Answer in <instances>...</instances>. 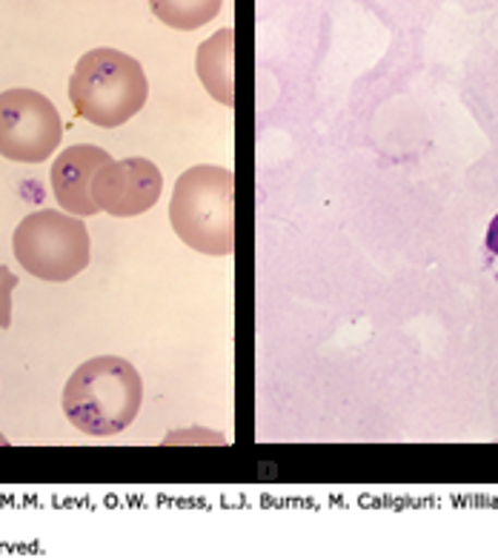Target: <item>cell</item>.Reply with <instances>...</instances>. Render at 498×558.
Masks as SVG:
<instances>
[{"mask_svg":"<svg viewBox=\"0 0 498 558\" xmlns=\"http://www.w3.org/2000/svg\"><path fill=\"white\" fill-rule=\"evenodd\" d=\"M144 381L138 369L118 355H98L72 373L63 390V413L81 433L118 436L141 413Z\"/></svg>","mask_w":498,"mask_h":558,"instance_id":"obj_1","label":"cell"},{"mask_svg":"<svg viewBox=\"0 0 498 558\" xmlns=\"http://www.w3.org/2000/svg\"><path fill=\"white\" fill-rule=\"evenodd\" d=\"M169 221L195 253H235V172L209 163L186 169L169 201Z\"/></svg>","mask_w":498,"mask_h":558,"instance_id":"obj_2","label":"cell"},{"mask_svg":"<svg viewBox=\"0 0 498 558\" xmlns=\"http://www.w3.org/2000/svg\"><path fill=\"white\" fill-rule=\"evenodd\" d=\"M149 84L144 66L118 49H93L70 77V100L84 121L116 130L144 109Z\"/></svg>","mask_w":498,"mask_h":558,"instance_id":"obj_3","label":"cell"},{"mask_svg":"<svg viewBox=\"0 0 498 558\" xmlns=\"http://www.w3.org/2000/svg\"><path fill=\"white\" fill-rule=\"evenodd\" d=\"M12 250L29 276L49 283L72 281L93 260V241L84 221L58 209L26 215L12 235Z\"/></svg>","mask_w":498,"mask_h":558,"instance_id":"obj_4","label":"cell"},{"mask_svg":"<svg viewBox=\"0 0 498 558\" xmlns=\"http://www.w3.org/2000/svg\"><path fill=\"white\" fill-rule=\"evenodd\" d=\"M63 135L58 109L35 89L0 93V155L15 163H40L52 158Z\"/></svg>","mask_w":498,"mask_h":558,"instance_id":"obj_5","label":"cell"},{"mask_svg":"<svg viewBox=\"0 0 498 558\" xmlns=\"http://www.w3.org/2000/svg\"><path fill=\"white\" fill-rule=\"evenodd\" d=\"M163 190L161 169L146 158H109L93 181V201L100 213L116 218H135L158 204Z\"/></svg>","mask_w":498,"mask_h":558,"instance_id":"obj_6","label":"cell"},{"mask_svg":"<svg viewBox=\"0 0 498 558\" xmlns=\"http://www.w3.org/2000/svg\"><path fill=\"white\" fill-rule=\"evenodd\" d=\"M109 161V153H104L100 146L77 144L70 146L66 153L58 155V161L52 163V190L54 198L70 215H98L100 209L93 201V181L98 175V169Z\"/></svg>","mask_w":498,"mask_h":558,"instance_id":"obj_7","label":"cell"},{"mask_svg":"<svg viewBox=\"0 0 498 558\" xmlns=\"http://www.w3.org/2000/svg\"><path fill=\"white\" fill-rule=\"evenodd\" d=\"M201 84L223 107H235V29L215 32L195 58Z\"/></svg>","mask_w":498,"mask_h":558,"instance_id":"obj_8","label":"cell"},{"mask_svg":"<svg viewBox=\"0 0 498 558\" xmlns=\"http://www.w3.org/2000/svg\"><path fill=\"white\" fill-rule=\"evenodd\" d=\"M223 0H149L153 15L172 29L192 32L221 12Z\"/></svg>","mask_w":498,"mask_h":558,"instance_id":"obj_9","label":"cell"},{"mask_svg":"<svg viewBox=\"0 0 498 558\" xmlns=\"http://www.w3.org/2000/svg\"><path fill=\"white\" fill-rule=\"evenodd\" d=\"M17 287V276L0 264V329L12 327V292Z\"/></svg>","mask_w":498,"mask_h":558,"instance_id":"obj_10","label":"cell"},{"mask_svg":"<svg viewBox=\"0 0 498 558\" xmlns=\"http://www.w3.org/2000/svg\"><path fill=\"white\" fill-rule=\"evenodd\" d=\"M484 253H487V267H490L493 278L498 281V215L490 221V230L484 238Z\"/></svg>","mask_w":498,"mask_h":558,"instance_id":"obj_11","label":"cell"},{"mask_svg":"<svg viewBox=\"0 0 498 558\" xmlns=\"http://www.w3.org/2000/svg\"><path fill=\"white\" fill-rule=\"evenodd\" d=\"M3 444H9V441H7V438H3V436H0V447H3Z\"/></svg>","mask_w":498,"mask_h":558,"instance_id":"obj_12","label":"cell"}]
</instances>
